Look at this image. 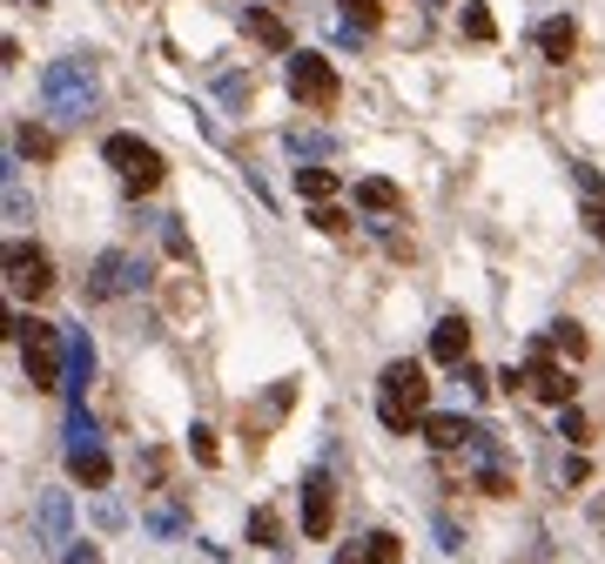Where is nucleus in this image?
I'll return each instance as SVG.
<instances>
[{
	"label": "nucleus",
	"instance_id": "obj_1",
	"mask_svg": "<svg viewBox=\"0 0 605 564\" xmlns=\"http://www.w3.org/2000/svg\"><path fill=\"white\" fill-rule=\"evenodd\" d=\"M424 403H431V383H424V363H411V356H397V363H384V377H377V417H384V430H424Z\"/></svg>",
	"mask_w": 605,
	"mask_h": 564
},
{
	"label": "nucleus",
	"instance_id": "obj_2",
	"mask_svg": "<svg viewBox=\"0 0 605 564\" xmlns=\"http://www.w3.org/2000/svg\"><path fill=\"white\" fill-rule=\"evenodd\" d=\"M14 350H21L27 390H68V343H61L55 322L21 316V322H14Z\"/></svg>",
	"mask_w": 605,
	"mask_h": 564
},
{
	"label": "nucleus",
	"instance_id": "obj_3",
	"mask_svg": "<svg viewBox=\"0 0 605 564\" xmlns=\"http://www.w3.org/2000/svg\"><path fill=\"white\" fill-rule=\"evenodd\" d=\"M40 95H48V108H55L61 121H81V114H95L101 81H95V68H88V61H55V68H48V81H40Z\"/></svg>",
	"mask_w": 605,
	"mask_h": 564
},
{
	"label": "nucleus",
	"instance_id": "obj_4",
	"mask_svg": "<svg viewBox=\"0 0 605 564\" xmlns=\"http://www.w3.org/2000/svg\"><path fill=\"white\" fill-rule=\"evenodd\" d=\"M101 155L121 169L129 195H148V188H161V182H169V161H161V155H155L142 135H108V142H101Z\"/></svg>",
	"mask_w": 605,
	"mask_h": 564
},
{
	"label": "nucleus",
	"instance_id": "obj_5",
	"mask_svg": "<svg viewBox=\"0 0 605 564\" xmlns=\"http://www.w3.org/2000/svg\"><path fill=\"white\" fill-rule=\"evenodd\" d=\"M290 95L316 114H330L337 95H343V81H337V61H323V54H290Z\"/></svg>",
	"mask_w": 605,
	"mask_h": 564
},
{
	"label": "nucleus",
	"instance_id": "obj_6",
	"mask_svg": "<svg viewBox=\"0 0 605 564\" xmlns=\"http://www.w3.org/2000/svg\"><path fill=\"white\" fill-rule=\"evenodd\" d=\"M135 290H148V262L129 256V249H101L95 256V275H88V296L95 303H114V296H135Z\"/></svg>",
	"mask_w": 605,
	"mask_h": 564
},
{
	"label": "nucleus",
	"instance_id": "obj_7",
	"mask_svg": "<svg viewBox=\"0 0 605 564\" xmlns=\"http://www.w3.org/2000/svg\"><path fill=\"white\" fill-rule=\"evenodd\" d=\"M524 390H532L539 403H552V410H572V396H579L572 370H565V363H552L545 343H539V356H532V370H524Z\"/></svg>",
	"mask_w": 605,
	"mask_h": 564
},
{
	"label": "nucleus",
	"instance_id": "obj_8",
	"mask_svg": "<svg viewBox=\"0 0 605 564\" xmlns=\"http://www.w3.org/2000/svg\"><path fill=\"white\" fill-rule=\"evenodd\" d=\"M8 282L21 296H48L55 290V269H48V256L34 249V242H8Z\"/></svg>",
	"mask_w": 605,
	"mask_h": 564
},
{
	"label": "nucleus",
	"instance_id": "obj_9",
	"mask_svg": "<svg viewBox=\"0 0 605 564\" xmlns=\"http://www.w3.org/2000/svg\"><path fill=\"white\" fill-rule=\"evenodd\" d=\"M330 524H337V483L310 470L303 477V538H330Z\"/></svg>",
	"mask_w": 605,
	"mask_h": 564
},
{
	"label": "nucleus",
	"instance_id": "obj_10",
	"mask_svg": "<svg viewBox=\"0 0 605 564\" xmlns=\"http://www.w3.org/2000/svg\"><path fill=\"white\" fill-rule=\"evenodd\" d=\"M431 356L444 363V370H464V363H471V322L464 316H444L437 330H431Z\"/></svg>",
	"mask_w": 605,
	"mask_h": 564
},
{
	"label": "nucleus",
	"instance_id": "obj_11",
	"mask_svg": "<svg viewBox=\"0 0 605 564\" xmlns=\"http://www.w3.org/2000/svg\"><path fill=\"white\" fill-rule=\"evenodd\" d=\"M242 34H250L256 48H269V54H297V34L282 27V14H269V8H242Z\"/></svg>",
	"mask_w": 605,
	"mask_h": 564
},
{
	"label": "nucleus",
	"instance_id": "obj_12",
	"mask_svg": "<svg viewBox=\"0 0 605 564\" xmlns=\"http://www.w3.org/2000/svg\"><path fill=\"white\" fill-rule=\"evenodd\" d=\"M477 430H484V424H471V417H451V410H431V417H424L431 451H471V443H477Z\"/></svg>",
	"mask_w": 605,
	"mask_h": 564
},
{
	"label": "nucleus",
	"instance_id": "obj_13",
	"mask_svg": "<svg viewBox=\"0 0 605 564\" xmlns=\"http://www.w3.org/2000/svg\"><path fill=\"white\" fill-rule=\"evenodd\" d=\"M34 524H40V544H48V551H68L74 544V531H68V491H40Z\"/></svg>",
	"mask_w": 605,
	"mask_h": 564
},
{
	"label": "nucleus",
	"instance_id": "obj_14",
	"mask_svg": "<svg viewBox=\"0 0 605 564\" xmlns=\"http://www.w3.org/2000/svg\"><path fill=\"white\" fill-rule=\"evenodd\" d=\"M68 477H74V483H88V491H101V483L114 477V464H108L101 443H88V451H68Z\"/></svg>",
	"mask_w": 605,
	"mask_h": 564
},
{
	"label": "nucleus",
	"instance_id": "obj_15",
	"mask_svg": "<svg viewBox=\"0 0 605 564\" xmlns=\"http://www.w3.org/2000/svg\"><path fill=\"white\" fill-rule=\"evenodd\" d=\"M88 377H95V343L68 336V396H74V410H81V396H88Z\"/></svg>",
	"mask_w": 605,
	"mask_h": 564
},
{
	"label": "nucleus",
	"instance_id": "obj_16",
	"mask_svg": "<svg viewBox=\"0 0 605 564\" xmlns=\"http://www.w3.org/2000/svg\"><path fill=\"white\" fill-rule=\"evenodd\" d=\"M356 209H363V216H397L403 195H397V182H384V175H363V182H356Z\"/></svg>",
	"mask_w": 605,
	"mask_h": 564
},
{
	"label": "nucleus",
	"instance_id": "obj_17",
	"mask_svg": "<svg viewBox=\"0 0 605 564\" xmlns=\"http://www.w3.org/2000/svg\"><path fill=\"white\" fill-rule=\"evenodd\" d=\"M539 48H545V61H572L579 27H572V21H545V27H539Z\"/></svg>",
	"mask_w": 605,
	"mask_h": 564
},
{
	"label": "nucleus",
	"instance_id": "obj_18",
	"mask_svg": "<svg viewBox=\"0 0 605 564\" xmlns=\"http://www.w3.org/2000/svg\"><path fill=\"white\" fill-rule=\"evenodd\" d=\"M297 195L316 201V209H330V195H337V169H297Z\"/></svg>",
	"mask_w": 605,
	"mask_h": 564
},
{
	"label": "nucleus",
	"instance_id": "obj_19",
	"mask_svg": "<svg viewBox=\"0 0 605 564\" xmlns=\"http://www.w3.org/2000/svg\"><path fill=\"white\" fill-rule=\"evenodd\" d=\"M545 350H558L565 363H579V356H585V330H579V322H552V330H545Z\"/></svg>",
	"mask_w": 605,
	"mask_h": 564
},
{
	"label": "nucleus",
	"instance_id": "obj_20",
	"mask_svg": "<svg viewBox=\"0 0 605 564\" xmlns=\"http://www.w3.org/2000/svg\"><path fill=\"white\" fill-rule=\"evenodd\" d=\"M14 148H21V155H27V161H48V155H55V148H61V142H55V128H40V121H27V128H21V135H14Z\"/></svg>",
	"mask_w": 605,
	"mask_h": 564
},
{
	"label": "nucleus",
	"instance_id": "obj_21",
	"mask_svg": "<svg viewBox=\"0 0 605 564\" xmlns=\"http://www.w3.org/2000/svg\"><path fill=\"white\" fill-rule=\"evenodd\" d=\"M250 544H269V551H282V517L263 504V511H250Z\"/></svg>",
	"mask_w": 605,
	"mask_h": 564
},
{
	"label": "nucleus",
	"instance_id": "obj_22",
	"mask_svg": "<svg viewBox=\"0 0 605 564\" xmlns=\"http://www.w3.org/2000/svg\"><path fill=\"white\" fill-rule=\"evenodd\" d=\"M363 551H371V564H403V538L397 531H371V538H363Z\"/></svg>",
	"mask_w": 605,
	"mask_h": 564
},
{
	"label": "nucleus",
	"instance_id": "obj_23",
	"mask_svg": "<svg viewBox=\"0 0 605 564\" xmlns=\"http://www.w3.org/2000/svg\"><path fill=\"white\" fill-rule=\"evenodd\" d=\"M290 403H297V383H276V390L263 396V410H256V430H263V424H276L282 410H290Z\"/></svg>",
	"mask_w": 605,
	"mask_h": 564
},
{
	"label": "nucleus",
	"instance_id": "obj_24",
	"mask_svg": "<svg viewBox=\"0 0 605 564\" xmlns=\"http://www.w3.org/2000/svg\"><path fill=\"white\" fill-rule=\"evenodd\" d=\"M161 477H169V451H142V464H135V483L161 491Z\"/></svg>",
	"mask_w": 605,
	"mask_h": 564
},
{
	"label": "nucleus",
	"instance_id": "obj_25",
	"mask_svg": "<svg viewBox=\"0 0 605 564\" xmlns=\"http://www.w3.org/2000/svg\"><path fill=\"white\" fill-rule=\"evenodd\" d=\"M337 8H343V27L356 21V27H377L384 21V0H337Z\"/></svg>",
	"mask_w": 605,
	"mask_h": 564
},
{
	"label": "nucleus",
	"instance_id": "obj_26",
	"mask_svg": "<svg viewBox=\"0 0 605 564\" xmlns=\"http://www.w3.org/2000/svg\"><path fill=\"white\" fill-rule=\"evenodd\" d=\"M464 34H471V40H498V21H492V14H484L477 0H471V8H464Z\"/></svg>",
	"mask_w": 605,
	"mask_h": 564
},
{
	"label": "nucleus",
	"instance_id": "obj_27",
	"mask_svg": "<svg viewBox=\"0 0 605 564\" xmlns=\"http://www.w3.org/2000/svg\"><path fill=\"white\" fill-rule=\"evenodd\" d=\"M189 451H195L202 464H216V457H222V451H216V430H209V424H189Z\"/></svg>",
	"mask_w": 605,
	"mask_h": 564
},
{
	"label": "nucleus",
	"instance_id": "obj_28",
	"mask_svg": "<svg viewBox=\"0 0 605 564\" xmlns=\"http://www.w3.org/2000/svg\"><path fill=\"white\" fill-rule=\"evenodd\" d=\"M0 195H8V222H27V195H21V175L8 169V182H0Z\"/></svg>",
	"mask_w": 605,
	"mask_h": 564
},
{
	"label": "nucleus",
	"instance_id": "obj_29",
	"mask_svg": "<svg viewBox=\"0 0 605 564\" xmlns=\"http://www.w3.org/2000/svg\"><path fill=\"white\" fill-rule=\"evenodd\" d=\"M161 242H169V256H176V262H189V235H182V222H176V216H161Z\"/></svg>",
	"mask_w": 605,
	"mask_h": 564
},
{
	"label": "nucleus",
	"instance_id": "obj_30",
	"mask_svg": "<svg viewBox=\"0 0 605 564\" xmlns=\"http://www.w3.org/2000/svg\"><path fill=\"white\" fill-rule=\"evenodd\" d=\"M310 222H316V229H323V235H350V216H343V209H337V201H330V209H316V216H310Z\"/></svg>",
	"mask_w": 605,
	"mask_h": 564
},
{
	"label": "nucleus",
	"instance_id": "obj_31",
	"mask_svg": "<svg viewBox=\"0 0 605 564\" xmlns=\"http://www.w3.org/2000/svg\"><path fill=\"white\" fill-rule=\"evenodd\" d=\"M572 182L585 188V201H605V175H598V169H585V161H579V169H572Z\"/></svg>",
	"mask_w": 605,
	"mask_h": 564
},
{
	"label": "nucleus",
	"instance_id": "obj_32",
	"mask_svg": "<svg viewBox=\"0 0 605 564\" xmlns=\"http://www.w3.org/2000/svg\"><path fill=\"white\" fill-rule=\"evenodd\" d=\"M148 524H155V531H161V538H176V531H182V504H161V511H155Z\"/></svg>",
	"mask_w": 605,
	"mask_h": 564
},
{
	"label": "nucleus",
	"instance_id": "obj_33",
	"mask_svg": "<svg viewBox=\"0 0 605 564\" xmlns=\"http://www.w3.org/2000/svg\"><path fill=\"white\" fill-rule=\"evenodd\" d=\"M458 383H464L471 396H492V377H484V370H477V363H464V370H458Z\"/></svg>",
	"mask_w": 605,
	"mask_h": 564
},
{
	"label": "nucleus",
	"instance_id": "obj_34",
	"mask_svg": "<svg viewBox=\"0 0 605 564\" xmlns=\"http://www.w3.org/2000/svg\"><path fill=\"white\" fill-rule=\"evenodd\" d=\"M558 430L572 437V443H585V410H579V403H572V410H558Z\"/></svg>",
	"mask_w": 605,
	"mask_h": 564
},
{
	"label": "nucleus",
	"instance_id": "obj_35",
	"mask_svg": "<svg viewBox=\"0 0 605 564\" xmlns=\"http://www.w3.org/2000/svg\"><path fill=\"white\" fill-rule=\"evenodd\" d=\"M290 148H297V155H323V148H330V135H297V128H290Z\"/></svg>",
	"mask_w": 605,
	"mask_h": 564
},
{
	"label": "nucleus",
	"instance_id": "obj_36",
	"mask_svg": "<svg viewBox=\"0 0 605 564\" xmlns=\"http://www.w3.org/2000/svg\"><path fill=\"white\" fill-rule=\"evenodd\" d=\"M68 564H101V551H95V544H81V538H74V544H68Z\"/></svg>",
	"mask_w": 605,
	"mask_h": 564
},
{
	"label": "nucleus",
	"instance_id": "obj_37",
	"mask_svg": "<svg viewBox=\"0 0 605 564\" xmlns=\"http://www.w3.org/2000/svg\"><path fill=\"white\" fill-rule=\"evenodd\" d=\"M585 229H592V235L605 242V201H585Z\"/></svg>",
	"mask_w": 605,
	"mask_h": 564
},
{
	"label": "nucleus",
	"instance_id": "obj_38",
	"mask_svg": "<svg viewBox=\"0 0 605 564\" xmlns=\"http://www.w3.org/2000/svg\"><path fill=\"white\" fill-rule=\"evenodd\" d=\"M330 564H371V551H363V544H350V551H337Z\"/></svg>",
	"mask_w": 605,
	"mask_h": 564
}]
</instances>
